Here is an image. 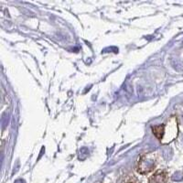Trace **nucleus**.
<instances>
[{"mask_svg": "<svg viewBox=\"0 0 183 183\" xmlns=\"http://www.w3.org/2000/svg\"><path fill=\"white\" fill-rule=\"evenodd\" d=\"M169 173L167 170H158L155 171L148 179V183H169Z\"/></svg>", "mask_w": 183, "mask_h": 183, "instance_id": "3", "label": "nucleus"}, {"mask_svg": "<svg viewBox=\"0 0 183 183\" xmlns=\"http://www.w3.org/2000/svg\"><path fill=\"white\" fill-rule=\"evenodd\" d=\"M159 163V156L156 152H148L142 154L136 163V171L139 174L146 175L156 170Z\"/></svg>", "mask_w": 183, "mask_h": 183, "instance_id": "2", "label": "nucleus"}, {"mask_svg": "<svg viewBox=\"0 0 183 183\" xmlns=\"http://www.w3.org/2000/svg\"><path fill=\"white\" fill-rule=\"evenodd\" d=\"M120 183H141L133 174H126L121 179Z\"/></svg>", "mask_w": 183, "mask_h": 183, "instance_id": "4", "label": "nucleus"}, {"mask_svg": "<svg viewBox=\"0 0 183 183\" xmlns=\"http://www.w3.org/2000/svg\"><path fill=\"white\" fill-rule=\"evenodd\" d=\"M152 131L157 138L163 144H167L173 141L178 135L177 118L172 116L167 121V123L152 126Z\"/></svg>", "mask_w": 183, "mask_h": 183, "instance_id": "1", "label": "nucleus"}]
</instances>
